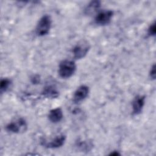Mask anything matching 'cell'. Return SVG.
<instances>
[{
    "label": "cell",
    "instance_id": "6da1fadb",
    "mask_svg": "<svg viewBox=\"0 0 156 156\" xmlns=\"http://www.w3.org/2000/svg\"><path fill=\"white\" fill-rule=\"evenodd\" d=\"M76 66L75 63L69 60H65L60 62L58 67V74L62 78L70 77L75 72Z\"/></svg>",
    "mask_w": 156,
    "mask_h": 156
},
{
    "label": "cell",
    "instance_id": "7a4b0ae2",
    "mask_svg": "<svg viewBox=\"0 0 156 156\" xmlns=\"http://www.w3.org/2000/svg\"><path fill=\"white\" fill-rule=\"evenodd\" d=\"M51 26V19L50 16L45 15L43 16L37 25L36 33L39 36H44L48 34Z\"/></svg>",
    "mask_w": 156,
    "mask_h": 156
},
{
    "label": "cell",
    "instance_id": "3957f363",
    "mask_svg": "<svg viewBox=\"0 0 156 156\" xmlns=\"http://www.w3.org/2000/svg\"><path fill=\"white\" fill-rule=\"evenodd\" d=\"M27 127L26 121L24 119L20 118L16 119L14 121L9 122L6 126V130L9 132L18 133L20 132H24L26 130Z\"/></svg>",
    "mask_w": 156,
    "mask_h": 156
},
{
    "label": "cell",
    "instance_id": "277c9868",
    "mask_svg": "<svg viewBox=\"0 0 156 156\" xmlns=\"http://www.w3.org/2000/svg\"><path fill=\"white\" fill-rule=\"evenodd\" d=\"M90 44L86 41H81L73 49V54L76 59H80L84 57L90 49Z\"/></svg>",
    "mask_w": 156,
    "mask_h": 156
},
{
    "label": "cell",
    "instance_id": "5b68a950",
    "mask_svg": "<svg viewBox=\"0 0 156 156\" xmlns=\"http://www.w3.org/2000/svg\"><path fill=\"white\" fill-rule=\"evenodd\" d=\"M65 140L66 136L63 134H60L50 141H47L44 138L41 139V144L47 148H58L63 145Z\"/></svg>",
    "mask_w": 156,
    "mask_h": 156
},
{
    "label": "cell",
    "instance_id": "8992f818",
    "mask_svg": "<svg viewBox=\"0 0 156 156\" xmlns=\"http://www.w3.org/2000/svg\"><path fill=\"white\" fill-rule=\"evenodd\" d=\"M113 14V12L112 10H104L100 12L95 17V23L99 25H106L110 22Z\"/></svg>",
    "mask_w": 156,
    "mask_h": 156
},
{
    "label": "cell",
    "instance_id": "52a82bcc",
    "mask_svg": "<svg viewBox=\"0 0 156 156\" xmlns=\"http://www.w3.org/2000/svg\"><path fill=\"white\" fill-rule=\"evenodd\" d=\"M89 88L87 85H81L75 91L73 95V101L75 103H79L83 101L88 95Z\"/></svg>",
    "mask_w": 156,
    "mask_h": 156
},
{
    "label": "cell",
    "instance_id": "ba28073f",
    "mask_svg": "<svg viewBox=\"0 0 156 156\" xmlns=\"http://www.w3.org/2000/svg\"><path fill=\"white\" fill-rule=\"evenodd\" d=\"M145 102V96L143 95L136 96L132 102V112L134 115L140 114L143 108Z\"/></svg>",
    "mask_w": 156,
    "mask_h": 156
},
{
    "label": "cell",
    "instance_id": "9c48e42d",
    "mask_svg": "<svg viewBox=\"0 0 156 156\" xmlns=\"http://www.w3.org/2000/svg\"><path fill=\"white\" fill-rule=\"evenodd\" d=\"M49 120L54 123L60 121L63 118V112L60 108H55L50 110L48 115Z\"/></svg>",
    "mask_w": 156,
    "mask_h": 156
},
{
    "label": "cell",
    "instance_id": "30bf717a",
    "mask_svg": "<svg viewBox=\"0 0 156 156\" xmlns=\"http://www.w3.org/2000/svg\"><path fill=\"white\" fill-rule=\"evenodd\" d=\"M42 94L48 98H55L58 96V92L54 86L48 85L44 88Z\"/></svg>",
    "mask_w": 156,
    "mask_h": 156
},
{
    "label": "cell",
    "instance_id": "8fae6325",
    "mask_svg": "<svg viewBox=\"0 0 156 156\" xmlns=\"http://www.w3.org/2000/svg\"><path fill=\"white\" fill-rule=\"evenodd\" d=\"M100 5H101L100 1H91L87 6L85 10L88 14L91 13L92 12L93 13V12H96L99 8Z\"/></svg>",
    "mask_w": 156,
    "mask_h": 156
},
{
    "label": "cell",
    "instance_id": "7c38bea8",
    "mask_svg": "<svg viewBox=\"0 0 156 156\" xmlns=\"http://www.w3.org/2000/svg\"><path fill=\"white\" fill-rule=\"evenodd\" d=\"M11 84V81L9 79H2L1 80L0 82V90H1V93H2L3 92H5L7 90L9 87H10Z\"/></svg>",
    "mask_w": 156,
    "mask_h": 156
},
{
    "label": "cell",
    "instance_id": "4fadbf2b",
    "mask_svg": "<svg viewBox=\"0 0 156 156\" xmlns=\"http://www.w3.org/2000/svg\"><path fill=\"white\" fill-rule=\"evenodd\" d=\"M90 144L87 143V142L85 141H81L77 144V146L82 150V151H88L90 149Z\"/></svg>",
    "mask_w": 156,
    "mask_h": 156
},
{
    "label": "cell",
    "instance_id": "5bb4252c",
    "mask_svg": "<svg viewBox=\"0 0 156 156\" xmlns=\"http://www.w3.org/2000/svg\"><path fill=\"white\" fill-rule=\"evenodd\" d=\"M156 33V27H155V23L154 22L148 29V34L150 36H155Z\"/></svg>",
    "mask_w": 156,
    "mask_h": 156
},
{
    "label": "cell",
    "instance_id": "9a60e30c",
    "mask_svg": "<svg viewBox=\"0 0 156 156\" xmlns=\"http://www.w3.org/2000/svg\"><path fill=\"white\" fill-rule=\"evenodd\" d=\"M150 76L153 79H155V64H154L152 65V66L151 67V68Z\"/></svg>",
    "mask_w": 156,
    "mask_h": 156
},
{
    "label": "cell",
    "instance_id": "2e32d148",
    "mask_svg": "<svg viewBox=\"0 0 156 156\" xmlns=\"http://www.w3.org/2000/svg\"><path fill=\"white\" fill-rule=\"evenodd\" d=\"M110 155H114V156H116V155H119L120 154L117 152V151H113V152H112L110 154Z\"/></svg>",
    "mask_w": 156,
    "mask_h": 156
}]
</instances>
